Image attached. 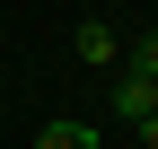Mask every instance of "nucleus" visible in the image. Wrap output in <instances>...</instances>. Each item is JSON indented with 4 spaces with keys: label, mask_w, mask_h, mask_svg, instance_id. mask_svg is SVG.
Returning a JSON list of instances; mask_svg holds the SVG:
<instances>
[{
    "label": "nucleus",
    "mask_w": 158,
    "mask_h": 149,
    "mask_svg": "<svg viewBox=\"0 0 158 149\" xmlns=\"http://www.w3.org/2000/svg\"><path fill=\"white\" fill-rule=\"evenodd\" d=\"M35 149H97V123H44V132H35Z\"/></svg>",
    "instance_id": "obj_3"
},
{
    "label": "nucleus",
    "mask_w": 158,
    "mask_h": 149,
    "mask_svg": "<svg viewBox=\"0 0 158 149\" xmlns=\"http://www.w3.org/2000/svg\"><path fill=\"white\" fill-rule=\"evenodd\" d=\"M123 70H132V79H158V35H132V44H123Z\"/></svg>",
    "instance_id": "obj_4"
},
{
    "label": "nucleus",
    "mask_w": 158,
    "mask_h": 149,
    "mask_svg": "<svg viewBox=\"0 0 158 149\" xmlns=\"http://www.w3.org/2000/svg\"><path fill=\"white\" fill-rule=\"evenodd\" d=\"M149 105H158V79H132V70H123V79H114V114H123V123H141Z\"/></svg>",
    "instance_id": "obj_2"
},
{
    "label": "nucleus",
    "mask_w": 158,
    "mask_h": 149,
    "mask_svg": "<svg viewBox=\"0 0 158 149\" xmlns=\"http://www.w3.org/2000/svg\"><path fill=\"white\" fill-rule=\"evenodd\" d=\"M132 132H141V140H149V149H158V105H149V114H141V123H132Z\"/></svg>",
    "instance_id": "obj_5"
},
{
    "label": "nucleus",
    "mask_w": 158,
    "mask_h": 149,
    "mask_svg": "<svg viewBox=\"0 0 158 149\" xmlns=\"http://www.w3.org/2000/svg\"><path fill=\"white\" fill-rule=\"evenodd\" d=\"M70 53H79L88 70H114V62H123V35H114L106 18H79V26H70Z\"/></svg>",
    "instance_id": "obj_1"
}]
</instances>
